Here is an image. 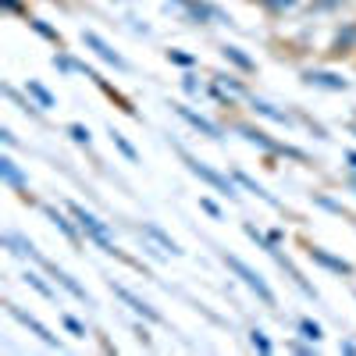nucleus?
Returning a JSON list of instances; mask_svg holds the SVG:
<instances>
[{"label":"nucleus","instance_id":"nucleus-8","mask_svg":"<svg viewBox=\"0 0 356 356\" xmlns=\"http://www.w3.org/2000/svg\"><path fill=\"white\" fill-rule=\"evenodd\" d=\"M175 111H178V114H182L185 121H189L193 129H200L203 136H211V139H221V129H218L214 121H207L203 114H196V111H189V107H182V103H175Z\"/></svg>","mask_w":356,"mask_h":356},{"label":"nucleus","instance_id":"nucleus-18","mask_svg":"<svg viewBox=\"0 0 356 356\" xmlns=\"http://www.w3.org/2000/svg\"><path fill=\"white\" fill-rule=\"evenodd\" d=\"M221 54H224L228 61H232V65H239L242 72H253V61H249V57H246V54H242L239 47H224Z\"/></svg>","mask_w":356,"mask_h":356},{"label":"nucleus","instance_id":"nucleus-5","mask_svg":"<svg viewBox=\"0 0 356 356\" xmlns=\"http://www.w3.org/2000/svg\"><path fill=\"white\" fill-rule=\"evenodd\" d=\"M82 43H86L90 50H96V57L100 61H107V65H114V68H129V65H125V57L118 54V50H111V43H103V39L96 36V32H82Z\"/></svg>","mask_w":356,"mask_h":356},{"label":"nucleus","instance_id":"nucleus-16","mask_svg":"<svg viewBox=\"0 0 356 356\" xmlns=\"http://www.w3.org/2000/svg\"><path fill=\"white\" fill-rule=\"evenodd\" d=\"M143 232H146V235H150L154 242H160L164 249H171V253H182V249H178V246H175L171 239H167V235L160 232V228H157V224H150V221H146V224H143Z\"/></svg>","mask_w":356,"mask_h":356},{"label":"nucleus","instance_id":"nucleus-29","mask_svg":"<svg viewBox=\"0 0 356 356\" xmlns=\"http://www.w3.org/2000/svg\"><path fill=\"white\" fill-rule=\"evenodd\" d=\"M200 207H203V211L211 214V218H221V211H218V203H214V200H200Z\"/></svg>","mask_w":356,"mask_h":356},{"label":"nucleus","instance_id":"nucleus-31","mask_svg":"<svg viewBox=\"0 0 356 356\" xmlns=\"http://www.w3.org/2000/svg\"><path fill=\"white\" fill-rule=\"evenodd\" d=\"M0 139H4V143H8V146H14V143H18V139H14V136H11V129H0Z\"/></svg>","mask_w":356,"mask_h":356},{"label":"nucleus","instance_id":"nucleus-13","mask_svg":"<svg viewBox=\"0 0 356 356\" xmlns=\"http://www.w3.org/2000/svg\"><path fill=\"white\" fill-rule=\"evenodd\" d=\"M50 271H54V278H57L61 285H65V289L72 292V296H75V300H82V303H93V300H90V292H86V289H82V285H78V282H75V278L68 275V271H61V267H54V264H50Z\"/></svg>","mask_w":356,"mask_h":356},{"label":"nucleus","instance_id":"nucleus-22","mask_svg":"<svg viewBox=\"0 0 356 356\" xmlns=\"http://www.w3.org/2000/svg\"><path fill=\"white\" fill-rule=\"evenodd\" d=\"M68 136L75 143H82V146H90V129H86V125H68Z\"/></svg>","mask_w":356,"mask_h":356},{"label":"nucleus","instance_id":"nucleus-27","mask_svg":"<svg viewBox=\"0 0 356 356\" xmlns=\"http://www.w3.org/2000/svg\"><path fill=\"white\" fill-rule=\"evenodd\" d=\"M267 8H275V11H289V8H296L300 0H264Z\"/></svg>","mask_w":356,"mask_h":356},{"label":"nucleus","instance_id":"nucleus-21","mask_svg":"<svg viewBox=\"0 0 356 356\" xmlns=\"http://www.w3.org/2000/svg\"><path fill=\"white\" fill-rule=\"evenodd\" d=\"M29 93L39 100V107H54V96H50L43 86H39V82H29Z\"/></svg>","mask_w":356,"mask_h":356},{"label":"nucleus","instance_id":"nucleus-4","mask_svg":"<svg viewBox=\"0 0 356 356\" xmlns=\"http://www.w3.org/2000/svg\"><path fill=\"white\" fill-rule=\"evenodd\" d=\"M239 136H242L246 143L260 146V150H271V154H289V157H300V160H303V154H300V150H292V146H282V143H275V139H267V132H260V129H249V125H239Z\"/></svg>","mask_w":356,"mask_h":356},{"label":"nucleus","instance_id":"nucleus-11","mask_svg":"<svg viewBox=\"0 0 356 356\" xmlns=\"http://www.w3.org/2000/svg\"><path fill=\"white\" fill-rule=\"evenodd\" d=\"M303 82H310V86H324V90H346V78L331 75V72H303Z\"/></svg>","mask_w":356,"mask_h":356},{"label":"nucleus","instance_id":"nucleus-25","mask_svg":"<svg viewBox=\"0 0 356 356\" xmlns=\"http://www.w3.org/2000/svg\"><path fill=\"white\" fill-rule=\"evenodd\" d=\"M249 342H253V349H260V353H271V339L264 331H249Z\"/></svg>","mask_w":356,"mask_h":356},{"label":"nucleus","instance_id":"nucleus-6","mask_svg":"<svg viewBox=\"0 0 356 356\" xmlns=\"http://www.w3.org/2000/svg\"><path fill=\"white\" fill-rule=\"evenodd\" d=\"M8 313H11V317H14V321H22V324H25V328H29L32 335H39V339H43V342H47L50 349H61V342H57V339H54V335H50V331H47L43 324H39V321L32 317V313H25L22 306H14V303H8Z\"/></svg>","mask_w":356,"mask_h":356},{"label":"nucleus","instance_id":"nucleus-14","mask_svg":"<svg viewBox=\"0 0 356 356\" xmlns=\"http://www.w3.org/2000/svg\"><path fill=\"white\" fill-rule=\"evenodd\" d=\"M253 111H257V114H264V118H271V121H278V125H292V114L278 111L275 103H267V100H253Z\"/></svg>","mask_w":356,"mask_h":356},{"label":"nucleus","instance_id":"nucleus-19","mask_svg":"<svg viewBox=\"0 0 356 356\" xmlns=\"http://www.w3.org/2000/svg\"><path fill=\"white\" fill-rule=\"evenodd\" d=\"M182 4H185V11H189L193 18H200V22H207V18H214V14H218L214 8H207V4H196V0H182Z\"/></svg>","mask_w":356,"mask_h":356},{"label":"nucleus","instance_id":"nucleus-24","mask_svg":"<svg viewBox=\"0 0 356 356\" xmlns=\"http://www.w3.org/2000/svg\"><path fill=\"white\" fill-rule=\"evenodd\" d=\"M300 331L306 335L310 342H317V339H321V324H313V321H306V317L300 321Z\"/></svg>","mask_w":356,"mask_h":356},{"label":"nucleus","instance_id":"nucleus-34","mask_svg":"<svg viewBox=\"0 0 356 356\" xmlns=\"http://www.w3.org/2000/svg\"><path fill=\"white\" fill-rule=\"evenodd\" d=\"M346 160H349V164H353V167H356V154H349V157H346Z\"/></svg>","mask_w":356,"mask_h":356},{"label":"nucleus","instance_id":"nucleus-15","mask_svg":"<svg viewBox=\"0 0 356 356\" xmlns=\"http://www.w3.org/2000/svg\"><path fill=\"white\" fill-rule=\"evenodd\" d=\"M43 211H47V218L54 221V228H61V232H65V235H68L72 242H78V232H75V224H72V221H68L65 214H57L54 207H43Z\"/></svg>","mask_w":356,"mask_h":356},{"label":"nucleus","instance_id":"nucleus-1","mask_svg":"<svg viewBox=\"0 0 356 356\" xmlns=\"http://www.w3.org/2000/svg\"><path fill=\"white\" fill-rule=\"evenodd\" d=\"M72 218H75V221L82 224V232H86V235H90V239H93V242H96V246L103 249V253H111V257H121V249H118V246L111 242V232H107V224H103V221H100L96 214H90L86 207L72 203Z\"/></svg>","mask_w":356,"mask_h":356},{"label":"nucleus","instance_id":"nucleus-2","mask_svg":"<svg viewBox=\"0 0 356 356\" xmlns=\"http://www.w3.org/2000/svg\"><path fill=\"white\" fill-rule=\"evenodd\" d=\"M218 257H221V264H224L228 271H235V275H239V278H242L249 289H253V292H257V296H260L267 306H275V292H271V285H267V282L257 275L253 267H249V264H242V260H239V257H232V253H224V249H218Z\"/></svg>","mask_w":356,"mask_h":356},{"label":"nucleus","instance_id":"nucleus-35","mask_svg":"<svg viewBox=\"0 0 356 356\" xmlns=\"http://www.w3.org/2000/svg\"><path fill=\"white\" fill-rule=\"evenodd\" d=\"M349 185H353V193H356V178H349Z\"/></svg>","mask_w":356,"mask_h":356},{"label":"nucleus","instance_id":"nucleus-3","mask_svg":"<svg viewBox=\"0 0 356 356\" xmlns=\"http://www.w3.org/2000/svg\"><path fill=\"white\" fill-rule=\"evenodd\" d=\"M178 157H182V164H185V167H189V171H193L196 178H203L207 185H214V189H218V193H224V196H239V193H235V185H232V182H228V178H224L221 171H214V167H207L203 160H196V157H189V154H185V150H178Z\"/></svg>","mask_w":356,"mask_h":356},{"label":"nucleus","instance_id":"nucleus-36","mask_svg":"<svg viewBox=\"0 0 356 356\" xmlns=\"http://www.w3.org/2000/svg\"><path fill=\"white\" fill-rule=\"evenodd\" d=\"M353 132H356V125H353Z\"/></svg>","mask_w":356,"mask_h":356},{"label":"nucleus","instance_id":"nucleus-32","mask_svg":"<svg viewBox=\"0 0 356 356\" xmlns=\"http://www.w3.org/2000/svg\"><path fill=\"white\" fill-rule=\"evenodd\" d=\"M4 8H8V11H22V4H18V0H4Z\"/></svg>","mask_w":356,"mask_h":356},{"label":"nucleus","instance_id":"nucleus-12","mask_svg":"<svg viewBox=\"0 0 356 356\" xmlns=\"http://www.w3.org/2000/svg\"><path fill=\"white\" fill-rule=\"evenodd\" d=\"M4 246H11V253H18V257H36V260H43L36 253V246L25 239V235H18V232H8L4 235Z\"/></svg>","mask_w":356,"mask_h":356},{"label":"nucleus","instance_id":"nucleus-30","mask_svg":"<svg viewBox=\"0 0 356 356\" xmlns=\"http://www.w3.org/2000/svg\"><path fill=\"white\" fill-rule=\"evenodd\" d=\"M65 328H68L72 335H86V328H82V324H78L75 317H65Z\"/></svg>","mask_w":356,"mask_h":356},{"label":"nucleus","instance_id":"nucleus-28","mask_svg":"<svg viewBox=\"0 0 356 356\" xmlns=\"http://www.w3.org/2000/svg\"><path fill=\"white\" fill-rule=\"evenodd\" d=\"M167 57H171L175 65H193V57H189V54H182V50H171V54H167Z\"/></svg>","mask_w":356,"mask_h":356},{"label":"nucleus","instance_id":"nucleus-20","mask_svg":"<svg viewBox=\"0 0 356 356\" xmlns=\"http://www.w3.org/2000/svg\"><path fill=\"white\" fill-rule=\"evenodd\" d=\"M111 139H114V146H118V150H121L125 157H129V160H139V154H136V146H132L129 139H125L121 132H111Z\"/></svg>","mask_w":356,"mask_h":356},{"label":"nucleus","instance_id":"nucleus-33","mask_svg":"<svg viewBox=\"0 0 356 356\" xmlns=\"http://www.w3.org/2000/svg\"><path fill=\"white\" fill-rule=\"evenodd\" d=\"M321 4H324V8H331V4H339V0H321Z\"/></svg>","mask_w":356,"mask_h":356},{"label":"nucleus","instance_id":"nucleus-10","mask_svg":"<svg viewBox=\"0 0 356 356\" xmlns=\"http://www.w3.org/2000/svg\"><path fill=\"white\" fill-rule=\"evenodd\" d=\"M0 178H4L11 189H25V185H29V178L18 171V164L11 157H0Z\"/></svg>","mask_w":356,"mask_h":356},{"label":"nucleus","instance_id":"nucleus-9","mask_svg":"<svg viewBox=\"0 0 356 356\" xmlns=\"http://www.w3.org/2000/svg\"><path fill=\"white\" fill-rule=\"evenodd\" d=\"M310 257L317 260L321 267L335 271V275H353V264H346V260H339V257H331L328 249H317V246H313V249H310Z\"/></svg>","mask_w":356,"mask_h":356},{"label":"nucleus","instance_id":"nucleus-23","mask_svg":"<svg viewBox=\"0 0 356 356\" xmlns=\"http://www.w3.org/2000/svg\"><path fill=\"white\" fill-rule=\"evenodd\" d=\"M25 282H29V285H32V289L39 292V296H54V289H50V285H47L43 278H39V275H25Z\"/></svg>","mask_w":356,"mask_h":356},{"label":"nucleus","instance_id":"nucleus-7","mask_svg":"<svg viewBox=\"0 0 356 356\" xmlns=\"http://www.w3.org/2000/svg\"><path fill=\"white\" fill-rule=\"evenodd\" d=\"M111 289H114V296H118V300H125V303H129V306H132L136 313H143L146 321H160V313H157V310H154L150 303H146V300H139L136 292H129V289H121V285H114V282H111Z\"/></svg>","mask_w":356,"mask_h":356},{"label":"nucleus","instance_id":"nucleus-17","mask_svg":"<svg viewBox=\"0 0 356 356\" xmlns=\"http://www.w3.org/2000/svg\"><path fill=\"white\" fill-rule=\"evenodd\" d=\"M235 182H239V185H246V189H249V193H257V196H260L264 203H271V207H278V200H275V196H271V193H264V189H260V185H257L253 178H246L242 171L235 175Z\"/></svg>","mask_w":356,"mask_h":356},{"label":"nucleus","instance_id":"nucleus-26","mask_svg":"<svg viewBox=\"0 0 356 356\" xmlns=\"http://www.w3.org/2000/svg\"><path fill=\"white\" fill-rule=\"evenodd\" d=\"M29 25H32V29H36L39 36H47V39H54V43H61V36H57V32H54V29H50L47 22H39V18H32V22H29Z\"/></svg>","mask_w":356,"mask_h":356}]
</instances>
